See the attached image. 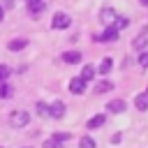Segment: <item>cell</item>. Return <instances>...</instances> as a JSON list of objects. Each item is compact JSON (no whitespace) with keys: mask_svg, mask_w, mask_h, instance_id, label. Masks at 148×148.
<instances>
[{"mask_svg":"<svg viewBox=\"0 0 148 148\" xmlns=\"http://www.w3.org/2000/svg\"><path fill=\"white\" fill-rule=\"evenodd\" d=\"M30 120V113L28 111H12L9 113V125L12 127H25Z\"/></svg>","mask_w":148,"mask_h":148,"instance_id":"1","label":"cell"},{"mask_svg":"<svg viewBox=\"0 0 148 148\" xmlns=\"http://www.w3.org/2000/svg\"><path fill=\"white\" fill-rule=\"evenodd\" d=\"M69 25V16L65 14V12H58L56 16H53V21H51V28L53 30H65Z\"/></svg>","mask_w":148,"mask_h":148,"instance_id":"2","label":"cell"},{"mask_svg":"<svg viewBox=\"0 0 148 148\" xmlns=\"http://www.w3.org/2000/svg\"><path fill=\"white\" fill-rule=\"evenodd\" d=\"M118 35H120V30H118V28H113V25H106V30L99 35V39H102V42H113Z\"/></svg>","mask_w":148,"mask_h":148,"instance_id":"3","label":"cell"},{"mask_svg":"<svg viewBox=\"0 0 148 148\" xmlns=\"http://www.w3.org/2000/svg\"><path fill=\"white\" fill-rule=\"evenodd\" d=\"M69 90H72L74 95H81V92L86 90V81H83L81 76H76V79H72V81H69Z\"/></svg>","mask_w":148,"mask_h":148,"instance_id":"4","label":"cell"},{"mask_svg":"<svg viewBox=\"0 0 148 148\" xmlns=\"http://www.w3.org/2000/svg\"><path fill=\"white\" fill-rule=\"evenodd\" d=\"M49 109H51V118H56V120L65 116V102H51Z\"/></svg>","mask_w":148,"mask_h":148,"instance_id":"5","label":"cell"},{"mask_svg":"<svg viewBox=\"0 0 148 148\" xmlns=\"http://www.w3.org/2000/svg\"><path fill=\"white\" fill-rule=\"evenodd\" d=\"M125 106H127V104H125L123 99H111V102L106 104V111H111V113H123Z\"/></svg>","mask_w":148,"mask_h":148,"instance_id":"6","label":"cell"},{"mask_svg":"<svg viewBox=\"0 0 148 148\" xmlns=\"http://www.w3.org/2000/svg\"><path fill=\"white\" fill-rule=\"evenodd\" d=\"M62 60L67 65H76V62H81V53L79 51H65L62 53Z\"/></svg>","mask_w":148,"mask_h":148,"instance_id":"7","label":"cell"},{"mask_svg":"<svg viewBox=\"0 0 148 148\" xmlns=\"http://www.w3.org/2000/svg\"><path fill=\"white\" fill-rule=\"evenodd\" d=\"M104 123H106V116H104V113H95V116L88 120V127H90V130H97V127H102Z\"/></svg>","mask_w":148,"mask_h":148,"instance_id":"8","label":"cell"},{"mask_svg":"<svg viewBox=\"0 0 148 148\" xmlns=\"http://www.w3.org/2000/svg\"><path fill=\"white\" fill-rule=\"evenodd\" d=\"M116 18H118V14H116V12H113V9H111V7H109V9H104V12H102V21H104V23H106V25H113V21H116Z\"/></svg>","mask_w":148,"mask_h":148,"instance_id":"9","label":"cell"},{"mask_svg":"<svg viewBox=\"0 0 148 148\" xmlns=\"http://www.w3.org/2000/svg\"><path fill=\"white\" fill-rule=\"evenodd\" d=\"M134 106H136L139 111H146V109H148V92H146V95H136V97H134Z\"/></svg>","mask_w":148,"mask_h":148,"instance_id":"10","label":"cell"},{"mask_svg":"<svg viewBox=\"0 0 148 148\" xmlns=\"http://www.w3.org/2000/svg\"><path fill=\"white\" fill-rule=\"evenodd\" d=\"M25 46H28V39H12V42L7 44L9 51H21V49H25Z\"/></svg>","mask_w":148,"mask_h":148,"instance_id":"11","label":"cell"},{"mask_svg":"<svg viewBox=\"0 0 148 148\" xmlns=\"http://www.w3.org/2000/svg\"><path fill=\"white\" fill-rule=\"evenodd\" d=\"M28 2V9L32 12V14H39L42 9H44V0H25Z\"/></svg>","mask_w":148,"mask_h":148,"instance_id":"12","label":"cell"},{"mask_svg":"<svg viewBox=\"0 0 148 148\" xmlns=\"http://www.w3.org/2000/svg\"><path fill=\"white\" fill-rule=\"evenodd\" d=\"M92 76H95V69H92L90 65H83V69H81V79H83V81L88 83V81H90Z\"/></svg>","mask_w":148,"mask_h":148,"instance_id":"13","label":"cell"},{"mask_svg":"<svg viewBox=\"0 0 148 148\" xmlns=\"http://www.w3.org/2000/svg\"><path fill=\"white\" fill-rule=\"evenodd\" d=\"M37 113H39L42 118H49V116H51V109H49V104H44V102H37Z\"/></svg>","mask_w":148,"mask_h":148,"instance_id":"14","label":"cell"},{"mask_svg":"<svg viewBox=\"0 0 148 148\" xmlns=\"http://www.w3.org/2000/svg\"><path fill=\"white\" fill-rule=\"evenodd\" d=\"M111 67H113V60H111V58H104V60H102V65H99V72H102V74H106V72H111Z\"/></svg>","mask_w":148,"mask_h":148,"instance_id":"15","label":"cell"},{"mask_svg":"<svg viewBox=\"0 0 148 148\" xmlns=\"http://www.w3.org/2000/svg\"><path fill=\"white\" fill-rule=\"evenodd\" d=\"M9 95H12V88H9V83L0 81V97H2V99H7Z\"/></svg>","mask_w":148,"mask_h":148,"instance_id":"16","label":"cell"},{"mask_svg":"<svg viewBox=\"0 0 148 148\" xmlns=\"http://www.w3.org/2000/svg\"><path fill=\"white\" fill-rule=\"evenodd\" d=\"M79 148H95V141H92V136H83V139L79 141Z\"/></svg>","mask_w":148,"mask_h":148,"instance_id":"17","label":"cell"},{"mask_svg":"<svg viewBox=\"0 0 148 148\" xmlns=\"http://www.w3.org/2000/svg\"><path fill=\"white\" fill-rule=\"evenodd\" d=\"M111 88H113V83H111V81H102V83H99L95 90H97V92H109Z\"/></svg>","mask_w":148,"mask_h":148,"instance_id":"18","label":"cell"},{"mask_svg":"<svg viewBox=\"0 0 148 148\" xmlns=\"http://www.w3.org/2000/svg\"><path fill=\"white\" fill-rule=\"evenodd\" d=\"M51 139H56V141H58V143H65V141H67V139H72V136H69V134H67V132H56V134H53V136H51Z\"/></svg>","mask_w":148,"mask_h":148,"instance_id":"19","label":"cell"},{"mask_svg":"<svg viewBox=\"0 0 148 148\" xmlns=\"http://www.w3.org/2000/svg\"><path fill=\"white\" fill-rule=\"evenodd\" d=\"M9 72H12L9 65H0V81H7L9 79Z\"/></svg>","mask_w":148,"mask_h":148,"instance_id":"20","label":"cell"},{"mask_svg":"<svg viewBox=\"0 0 148 148\" xmlns=\"http://www.w3.org/2000/svg\"><path fill=\"white\" fill-rule=\"evenodd\" d=\"M125 25H127V18H125V16H123V18H120V16H118V18H116V21H113V28H118V30H123V28H125Z\"/></svg>","mask_w":148,"mask_h":148,"instance_id":"21","label":"cell"},{"mask_svg":"<svg viewBox=\"0 0 148 148\" xmlns=\"http://www.w3.org/2000/svg\"><path fill=\"white\" fill-rule=\"evenodd\" d=\"M44 148H60V143H58L56 139H46V141H44Z\"/></svg>","mask_w":148,"mask_h":148,"instance_id":"22","label":"cell"},{"mask_svg":"<svg viewBox=\"0 0 148 148\" xmlns=\"http://www.w3.org/2000/svg\"><path fill=\"white\" fill-rule=\"evenodd\" d=\"M139 65L148 69V53H141V56H139Z\"/></svg>","mask_w":148,"mask_h":148,"instance_id":"23","label":"cell"},{"mask_svg":"<svg viewBox=\"0 0 148 148\" xmlns=\"http://www.w3.org/2000/svg\"><path fill=\"white\" fill-rule=\"evenodd\" d=\"M120 141H123V134H120V132H116V134L111 136V143H120Z\"/></svg>","mask_w":148,"mask_h":148,"instance_id":"24","label":"cell"},{"mask_svg":"<svg viewBox=\"0 0 148 148\" xmlns=\"http://www.w3.org/2000/svg\"><path fill=\"white\" fill-rule=\"evenodd\" d=\"M143 44H146V37H141V39H134V46H136V49H141Z\"/></svg>","mask_w":148,"mask_h":148,"instance_id":"25","label":"cell"},{"mask_svg":"<svg viewBox=\"0 0 148 148\" xmlns=\"http://www.w3.org/2000/svg\"><path fill=\"white\" fill-rule=\"evenodd\" d=\"M5 7L12 9V7H14V0H2V9H5Z\"/></svg>","mask_w":148,"mask_h":148,"instance_id":"26","label":"cell"},{"mask_svg":"<svg viewBox=\"0 0 148 148\" xmlns=\"http://www.w3.org/2000/svg\"><path fill=\"white\" fill-rule=\"evenodd\" d=\"M2 14H5V9H2V5H0V21H2Z\"/></svg>","mask_w":148,"mask_h":148,"instance_id":"27","label":"cell"},{"mask_svg":"<svg viewBox=\"0 0 148 148\" xmlns=\"http://www.w3.org/2000/svg\"><path fill=\"white\" fill-rule=\"evenodd\" d=\"M139 2H141V5H148V0H139Z\"/></svg>","mask_w":148,"mask_h":148,"instance_id":"28","label":"cell"},{"mask_svg":"<svg viewBox=\"0 0 148 148\" xmlns=\"http://www.w3.org/2000/svg\"><path fill=\"white\" fill-rule=\"evenodd\" d=\"M0 148H2V146H0Z\"/></svg>","mask_w":148,"mask_h":148,"instance_id":"29","label":"cell"}]
</instances>
